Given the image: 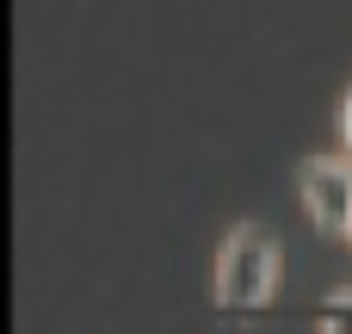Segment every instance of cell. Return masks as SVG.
Returning a JSON list of instances; mask_svg holds the SVG:
<instances>
[{"label": "cell", "mask_w": 352, "mask_h": 334, "mask_svg": "<svg viewBox=\"0 0 352 334\" xmlns=\"http://www.w3.org/2000/svg\"><path fill=\"white\" fill-rule=\"evenodd\" d=\"M297 186H303V205H309L316 229L346 236V217H352V161H322V155H316V161H303Z\"/></svg>", "instance_id": "cell-2"}, {"label": "cell", "mask_w": 352, "mask_h": 334, "mask_svg": "<svg viewBox=\"0 0 352 334\" xmlns=\"http://www.w3.org/2000/svg\"><path fill=\"white\" fill-rule=\"evenodd\" d=\"M278 291V242L266 223H241L229 229L223 254H217V304L223 310H260Z\"/></svg>", "instance_id": "cell-1"}, {"label": "cell", "mask_w": 352, "mask_h": 334, "mask_svg": "<svg viewBox=\"0 0 352 334\" xmlns=\"http://www.w3.org/2000/svg\"><path fill=\"white\" fill-rule=\"evenodd\" d=\"M322 334H352V291H334L322 304Z\"/></svg>", "instance_id": "cell-3"}, {"label": "cell", "mask_w": 352, "mask_h": 334, "mask_svg": "<svg viewBox=\"0 0 352 334\" xmlns=\"http://www.w3.org/2000/svg\"><path fill=\"white\" fill-rule=\"evenodd\" d=\"M346 242H352V217H346Z\"/></svg>", "instance_id": "cell-5"}, {"label": "cell", "mask_w": 352, "mask_h": 334, "mask_svg": "<svg viewBox=\"0 0 352 334\" xmlns=\"http://www.w3.org/2000/svg\"><path fill=\"white\" fill-rule=\"evenodd\" d=\"M340 136H346V149H352V93L340 99Z\"/></svg>", "instance_id": "cell-4"}]
</instances>
